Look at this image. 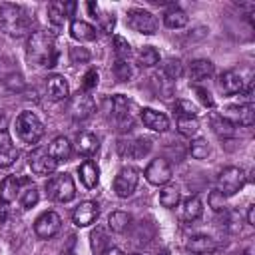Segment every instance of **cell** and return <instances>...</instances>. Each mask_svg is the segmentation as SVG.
<instances>
[{
  "label": "cell",
  "mask_w": 255,
  "mask_h": 255,
  "mask_svg": "<svg viewBox=\"0 0 255 255\" xmlns=\"http://www.w3.org/2000/svg\"><path fill=\"white\" fill-rule=\"evenodd\" d=\"M28 60L34 66L40 68H54L58 62V48H56V38L48 32H34L28 38L26 46Z\"/></svg>",
  "instance_id": "cell-1"
},
{
  "label": "cell",
  "mask_w": 255,
  "mask_h": 255,
  "mask_svg": "<svg viewBox=\"0 0 255 255\" xmlns=\"http://www.w3.org/2000/svg\"><path fill=\"white\" fill-rule=\"evenodd\" d=\"M26 183H30L28 177H16V175L4 177L2 183H0V201L10 203V201H14L16 197H20V191H22L20 187L26 185Z\"/></svg>",
  "instance_id": "cell-19"
},
{
  "label": "cell",
  "mask_w": 255,
  "mask_h": 255,
  "mask_svg": "<svg viewBox=\"0 0 255 255\" xmlns=\"http://www.w3.org/2000/svg\"><path fill=\"white\" fill-rule=\"evenodd\" d=\"M98 147H100V141H98V137L94 133H90V131L78 133V137H76V151L80 155H94L98 151Z\"/></svg>",
  "instance_id": "cell-29"
},
{
  "label": "cell",
  "mask_w": 255,
  "mask_h": 255,
  "mask_svg": "<svg viewBox=\"0 0 255 255\" xmlns=\"http://www.w3.org/2000/svg\"><path fill=\"white\" fill-rule=\"evenodd\" d=\"M70 60L72 64H86L90 60V52L86 48H70Z\"/></svg>",
  "instance_id": "cell-43"
},
{
  "label": "cell",
  "mask_w": 255,
  "mask_h": 255,
  "mask_svg": "<svg viewBox=\"0 0 255 255\" xmlns=\"http://www.w3.org/2000/svg\"><path fill=\"white\" fill-rule=\"evenodd\" d=\"M187 22H189L187 14H185L181 8H177V6H171V8L163 14V24H165L169 30H179V28L187 26Z\"/></svg>",
  "instance_id": "cell-30"
},
{
  "label": "cell",
  "mask_w": 255,
  "mask_h": 255,
  "mask_svg": "<svg viewBox=\"0 0 255 255\" xmlns=\"http://www.w3.org/2000/svg\"><path fill=\"white\" fill-rule=\"evenodd\" d=\"M70 36L78 42H94L98 32L92 24H88L84 20H72L70 22Z\"/></svg>",
  "instance_id": "cell-22"
},
{
  "label": "cell",
  "mask_w": 255,
  "mask_h": 255,
  "mask_svg": "<svg viewBox=\"0 0 255 255\" xmlns=\"http://www.w3.org/2000/svg\"><path fill=\"white\" fill-rule=\"evenodd\" d=\"M143 175H145V179H147L151 185H157V187H159V185H165V183L171 179L173 171H171V165H169L167 159L157 157V159H151V161H149V165L145 167Z\"/></svg>",
  "instance_id": "cell-11"
},
{
  "label": "cell",
  "mask_w": 255,
  "mask_h": 255,
  "mask_svg": "<svg viewBox=\"0 0 255 255\" xmlns=\"http://www.w3.org/2000/svg\"><path fill=\"white\" fill-rule=\"evenodd\" d=\"M213 72H215V68L209 60H193L189 64V80L191 82H203V80L211 78Z\"/></svg>",
  "instance_id": "cell-28"
},
{
  "label": "cell",
  "mask_w": 255,
  "mask_h": 255,
  "mask_svg": "<svg viewBox=\"0 0 255 255\" xmlns=\"http://www.w3.org/2000/svg\"><path fill=\"white\" fill-rule=\"evenodd\" d=\"M78 173H80V181L84 183V187H88V189L98 187V183H100V169H98V165H96L94 161L86 159V161L80 165Z\"/></svg>",
  "instance_id": "cell-25"
},
{
  "label": "cell",
  "mask_w": 255,
  "mask_h": 255,
  "mask_svg": "<svg viewBox=\"0 0 255 255\" xmlns=\"http://www.w3.org/2000/svg\"><path fill=\"white\" fill-rule=\"evenodd\" d=\"M139 116H141L143 126L149 128L151 131L163 133V131H167V128H169V118H167L163 112H157V110H151V108H143Z\"/></svg>",
  "instance_id": "cell-20"
},
{
  "label": "cell",
  "mask_w": 255,
  "mask_h": 255,
  "mask_svg": "<svg viewBox=\"0 0 255 255\" xmlns=\"http://www.w3.org/2000/svg\"><path fill=\"white\" fill-rule=\"evenodd\" d=\"M114 54H116V60H129L131 58L129 42L122 36H114Z\"/></svg>",
  "instance_id": "cell-35"
},
{
  "label": "cell",
  "mask_w": 255,
  "mask_h": 255,
  "mask_svg": "<svg viewBox=\"0 0 255 255\" xmlns=\"http://www.w3.org/2000/svg\"><path fill=\"white\" fill-rule=\"evenodd\" d=\"M48 153H50L56 161H66V159H70V155H72V143H70V139L64 137V135L54 137L52 143L48 145Z\"/></svg>",
  "instance_id": "cell-26"
},
{
  "label": "cell",
  "mask_w": 255,
  "mask_h": 255,
  "mask_svg": "<svg viewBox=\"0 0 255 255\" xmlns=\"http://www.w3.org/2000/svg\"><path fill=\"white\" fill-rule=\"evenodd\" d=\"M185 249L193 255H211L217 251V241L209 235H193L187 239Z\"/></svg>",
  "instance_id": "cell-21"
},
{
  "label": "cell",
  "mask_w": 255,
  "mask_h": 255,
  "mask_svg": "<svg viewBox=\"0 0 255 255\" xmlns=\"http://www.w3.org/2000/svg\"><path fill=\"white\" fill-rule=\"evenodd\" d=\"M126 20H128V26L133 32H137V34L151 36V34L157 32V18L151 12L143 10V8H131V10H128Z\"/></svg>",
  "instance_id": "cell-5"
},
{
  "label": "cell",
  "mask_w": 255,
  "mask_h": 255,
  "mask_svg": "<svg viewBox=\"0 0 255 255\" xmlns=\"http://www.w3.org/2000/svg\"><path fill=\"white\" fill-rule=\"evenodd\" d=\"M18 157V149L12 143L8 129H0V165H10Z\"/></svg>",
  "instance_id": "cell-24"
},
{
  "label": "cell",
  "mask_w": 255,
  "mask_h": 255,
  "mask_svg": "<svg viewBox=\"0 0 255 255\" xmlns=\"http://www.w3.org/2000/svg\"><path fill=\"white\" fill-rule=\"evenodd\" d=\"M211 129H213L215 135L221 137V139L237 137V126L231 124L227 118H223V116H219V114H213V116H211Z\"/></svg>",
  "instance_id": "cell-23"
},
{
  "label": "cell",
  "mask_w": 255,
  "mask_h": 255,
  "mask_svg": "<svg viewBox=\"0 0 255 255\" xmlns=\"http://www.w3.org/2000/svg\"><path fill=\"white\" fill-rule=\"evenodd\" d=\"M163 76L169 78V80H177L183 76V64L181 60L177 58H169L165 64H163Z\"/></svg>",
  "instance_id": "cell-38"
},
{
  "label": "cell",
  "mask_w": 255,
  "mask_h": 255,
  "mask_svg": "<svg viewBox=\"0 0 255 255\" xmlns=\"http://www.w3.org/2000/svg\"><path fill=\"white\" fill-rule=\"evenodd\" d=\"M28 165H30L32 173L42 175V177H48V175H52V173L56 171L58 161L48 153V149L36 147V149L30 151V155H28Z\"/></svg>",
  "instance_id": "cell-8"
},
{
  "label": "cell",
  "mask_w": 255,
  "mask_h": 255,
  "mask_svg": "<svg viewBox=\"0 0 255 255\" xmlns=\"http://www.w3.org/2000/svg\"><path fill=\"white\" fill-rule=\"evenodd\" d=\"M245 185V171L241 167H225L217 175V191H221L225 197L237 193Z\"/></svg>",
  "instance_id": "cell-6"
},
{
  "label": "cell",
  "mask_w": 255,
  "mask_h": 255,
  "mask_svg": "<svg viewBox=\"0 0 255 255\" xmlns=\"http://www.w3.org/2000/svg\"><path fill=\"white\" fill-rule=\"evenodd\" d=\"M179 201H181V195H179V191H177L175 187H165V189L159 193V203H161L163 207H167V209L177 207Z\"/></svg>",
  "instance_id": "cell-34"
},
{
  "label": "cell",
  "mask_w": 255,
  "mask_h": 255,
  "mask_svg": "<svg viewBox=\"0 0 255 255\" xmlns=\"http://www.w3.org/2000/svg\"><path fill=\"white\" fill-rule=\"evenodd\" d=\"M175 114H177V118H197V108L189 100H177Z\"/></svg>",
  "instance_id": "cell-40"
},
{
  "label": "cell",
  "mask_w": 255,
  "mask_h": 255,
  "mask_svg": "<svg viewBox=\"0 0 255 255\" xmlns=\"http://www.w3.org/2000/svg\"><path fill=\"white\" fill-rule=\"evenodd\" d=\"M223 118H227L231 124L239 126H251L253 124V106L251 104H239V106H229L225 110V114H221Z\"/></svg>",
  "instance_id": "cell-18"
},
{
  "label": "cell",
  "mask_w": 255,
  "mask_h": 255,
  "mask_svg": "<svg viewBox=\"0 0 255 255\" xmlns=\"http://www.w3.org/2000/svg\"><path fill=\"white\" fill-rule=\"evenodd\" d=\"M102 255H124V251H122V249H118V247H108Z\"/></svg>",
  "instance_id": "cell-48"
},
{
  "label": "cell",
  "mask_w": 255,
  "mask_h": 255,
  "mask_svg": "<svg viewBox=\"0 0 255 255\" xmlns=\"http://www.w3.org/2000/svg\"><path fill=\"white\" fill-rule=\"evenodd\" d=\"M114 74L120 82H129L133 76V68L129 64V60H116L114 64Z\"/></svg>",
  "instance_id": "cell-37"
},
{
  "label": "cell",
  "mask_w": 255,
  "mask_h": 255,
  "mask_svg": "<svg viewBox=\"0 0 255 255\" xmlns=\"http://www.w3.org/2000/svg\"><path fill=\"white\" fill-rule=\"evenodd\" d=\"M108 247H110V235L106 233L104 227H96L92 231V251L96 255H102Z\"/></svg>",
  "instance_id": "cell-32"
},
{
  "label": "cell",
  "mask_w": 255,
  "mask_h": 255,
  "mask_svg": "<svg viewBox=\"0 0 255 255\" xmlns=\"http://www.w3.org/2000/svg\"><path fill=\"white\" fill-rule=\"evenodd\" d=\"M247 223L249 225H255V205L253 203L247 207Z\"/></svg>",
  "instance_id": "cell-47"
},
{
  "label": "cell",
  "mask_w": 255,
  "mask_h": 255,
  "mask_svg": "<svg viewBox=\"0 0 255 255\" xmlns=\"http://www.w3.org/2000/svg\"><path fill=\"white\" fill-rule=\"evenodd\" d=\"M74 10H76L74 2H62V0L50 2L48 4V20L52 22L54 28H62L66 24V20L74 14Z\"/></svg>",
  "instance_id": "cell-14"
},
{
  "label": "cell",
  "mask_w": 255,
  "mask_h": 255,
  "mask_svg": "<svg viewBox=\"0 0 255 255\" xmlns=\"http://www.w3.org/2000/svg\"><path fill=\"white\" fill-rule=\"evenodd\" d=\"M38 201H40V193H38V189L34 185H30V187H26V189L20 191V203H22L24 209L34 207Z\"/></svg>",
  "instance_id": "cell-39"
},
{
  "label": "cell",
  "mask_w": 255,
  "mask_h": 255,
  "mask_svg": "<svg viewBox=\"0 0 255 255\" xmlns=\"http://www.w3.org/2000/svg\"><path fill=\"white\" fill-rule=\"evenodd\" d=\"M46 94L52 102H62L70 96V86H68V80L60 74H52L48 76L46 80Z\"/></svg>",
  "instance_id": "cell-17"
},
{
  "label": "cell",
  "mask_w": 255,
  "mask_h": 255,
  "mask_svg": "<svg viewBox=\"0 0 255 255\" xmlns=\"http://www.w3.org/2000/svg\"><path fill=\"white\" fill-rule=\"evenodd\" d=\"M14 128H16V135L24 141V143H38L44 135V124L42 120L34 114V112H20V116L16 118L14 122Z\"/></svg>",
  "instance_id": "cell-3"
},
{
  "label": "cell",
  "mask_w": 255,
  "mask_h": 255,
  "mask_svg": "<svg viewBox=\"0 0 255 255\" xmlns=\"http://www.w3.org/2000/svg\"><path fill=\"white\" fill-rule=\"evenodd\" d=\"M0 28L8 36L22 38V36L30 34L32 18L28 16V12L22 6L12 4V2H4V4H0Z\"/></svg>",
  "instance_id": "cell-2"
},
{
  "label": "cell",
  "mask_w": 255,
  "mask_h": 255,
  "mask_svg": "<svg viewBox=\"0 0 255 255\" xmlns=\"http://www.w3.org/2000/svg\"><path fill=\"white\" fill-rule=\"evenodd\" d=\"M151 139L149 137H135V139H120L118 141V153L122 157L129 159H141L149 153Z\"/></svg>",
  "instance_id": "cell-9"
},
{
  "label": "cell",
  "mask_w": 255,
  "mask_h": 255,
  "mask_svg": "<svg viewBox=\"0 0 255 255\" xmlns=\"http://www.w3.org/2000/svg\"><path fill=\"white\" fill-rule=\"evenodd\" d=\"M98 213H100V209H98V203H96V201H82V203L74 209L72 221H74L78 227H88V225H92V223L98 219Z\"/></svg>",
  "instance_id": "cell-15"
},
{
  "label": "cell",
  "mask_w": 255,
  "mask_h": 255,
  "mask_svg": "<svg viewBox=\"0 0 255 255\" xmlns=\"http://www.w3.org/2000/svg\"><path fill=\"white\" fill-rule=\"evenodd\" d=\"M137 183H139V173H137V169H133V167L128 165V167H122V169L116 173L112 187H114V193H116L118 197H129V195L135 191Z\"/></svg>",
  "instance_id": "cell-7"
},
{
  "label": "cell",
  "mask_w": 255,
  "mask_h": 255,
  "mask_svg": "<svg viewBox=\"0 0 255 255\" xmlns=\"http://www.w3.org/2000/svg\"><path fill=\"white\" fill-rule=\"evenodd\" d=\"M96 84H98V72L92 68V70H88V72H86V76H84L82 90H84V92H90V90H92Z\"/></svg>",
  "instance_id": "cell-44"
},
{
  "label": "cell",
  "mask_w": 255,
  "mask_h": 255,
  "mask_svg": "<svg viewBox=\"0 0 255 255\" xmlns=\"http://www.w3.org/2000/svg\"><path fill=\"white\" fill-rule=\"evenodd\" d=\"M129 223H131V215L126 213V211H114L108 217V227L114 233H124L129 227Z\"/></svg>",
  "instance_id": "cell-31"
},
{
  "label": "cell",
  "mask_w": 255,
  "mask_h": 255,
  "mask_svg": "<svg viewBox=\"0 0 255 255\" xmlns=\"http://www.w3.org/2000/svg\"><path fill=\"white\" fill-rule=\"evenodd\" d=\"M46 193L52 201H60V203H68L76 197V185L70 173H56L50 175L46 181Z\"/></svg>",
  "instance_id": "cell-4"
},
{
  "label": "cell",
  "mask_w": 255,
  "mask_h": 255,
  "mask_svg": "<svg viewBox=\"0 0 255 255\" xmlns=\"http://www.w3.org/2000/svg\"><path fill=\"white\" fill-rule=\"evenodd\" d=\"M8 219V203L0 201V223H4Z\"/></svg>",
  "instance_id": "cell-46"
},
{
  "label": "cell",
  "mask_w": 255,
  "mask_h": 255,
  "mask_svg": "<svg viewBox=\"0 0 255 255\" xmlns=\"http://www.w3.org/2000/svg\"><path fill=\"white\" fill-rule=\"evenodd\" d=\"M177 131L185 137H193L199 131V122L197 118H177Z\"/></svg>",
  "instance_id": "cell-33"
},
{
  "label": "cell",
  "mask_w": 255,
  "mask_h": 255,
  "mask_svg": "<svg viewBox=\"0 0 255 255\" xmlns=\"http://www.w3.org/2000/svg\"><path fill=\"white\" fill-rule=\"evenodd\" d=\"M201 213H203V203L197 195H191V197L183 199V203H181V219L183 221L191 223V221L199 219Z\"/></svg>",
  "instance_id": "cell-27"
},
{
  "label": "cell",
  "mask_w": 255,
  "mask_h": 255,
  "mask_svg": "<svg viewBox=\"0 0 255 255\" xmlns=\"http://www.w3.org/2000/svg\"><path fill=\"white\" fill-rule=\"evenodd\" d=\"M207 201H209V207L213 211H223L225 209V195L221 191H217V189L209 193V199Z\"/></svg>",
  "instance_id": "cell-42"
},
{
  "label": "cell",
  "mask_w": 255,
  "mask_h": 255,
  "mask_svg": "<svg viewBox=\"0 0 255 255\" xmlns=\"http://www.w3.org/2000/svg\"><path fill=\"white\" fill-rule=\"evenodd\" d=\"M96 110V104L92 100V96H88L86 92H78V96L72 98L70 102V114L76 122H84L88 120Z\"/></svg>",
  "instance_id": "cell-13"
},
{
  "label": "cell",
  "mask_w": 255,
  "mask_h": 255,
  "mask_svg": "<svg viewBox=\"0 0 255 255\" xmlns=\"http://www.w3.org/2000/svg\"><path fill=\"white\" fill-rule=\"evenodd\" d=\"M193 90H195V94L199 96V100H201V104L203 106H209V108H213V98H211V94H209V90H205V88H201V86H193Z\"/></svg>",
  "instance_id": "cell-45"
},
{
  "label": "cell",
  "mask_w": 255,
  "mask_h": 255,
  "mask_svg": "<svg viewBox=\"0 0 255 255\" xmlns=\"http://www.w3.org/2000/svg\"><path fill=\"white\" fill-rule=\"evenodd\" d=\"M60 227H62V219H60V215H58L56 211H44V213L36 219V223H34V231H36V235H38L40 239H50V237H54V235L60 231Z\"/></svg>",
  "instance_id": "cell-12"
},
{
  "label": "cell",
  "mask_w": 255,
  "mask_h": 255,
  "mask_svg": "<svg viewBox=\"0 0 255 255\" xmlns=\"http://www.w3.org/2000/svg\"><path fill=\"white\" fill-rule=\"evenodd\" d=\"M217 88L221 94L225 96H235V94H241L243 92V78L239 72L235 70H227L219 76L217 80Z\"/></svg>",
  "instance_id": "cell-16"
},
{
  "label": "cell",
  "mask_w": 255,
  "mask_h": 255,
  "mask_svg": "<svg viewBox=\"0 0 255 255\" xmlns=\"http://www.w3.org/2000/svg\"><path fill=\"white\" fill-rule=\"evenodd\" d=\"M137 58H139V64H141V66L151 68V66H155V64L159 62V52H157L153 46H143V48L139 50Z\"/></svg>",
  "instance_id": "cell-36"
},
{
  "label": "cell",
  "mask_w": 255,
  "mask_h": 255,
  "mask_svg": "<svg viewBox=\"0 0 255 255\" xmlns=\"http://www.w3.org/2000/svg\"><path fill=\"white\" fill-rule=\"evenodd\" d=\"M110 104H112V118L118 124V128L120 129H129V126L133 122V116L129 112L131 110V102L126 96L118 94V96H112Z\"/></svg>",
  "instance_id": "cell-10"
},
{
  "label": "cell",
  "mask_w": 255,
  "mask_h": 255,
  "mask_svg": "<svg viewBox=\"0 0 255 255\" xmlns=\"http://www.w3.org/2000/svg\"><path fill=\"white\" fill-rule=\"evenodd\" d=\"M189 151H191V157H195V159H207V155H209V145H207L205 139L197 137V139L191 141Z\"/></svg>",
  "instance_id": "cell-41"
},
{
  "label": "cell",
  "mask_w": 255,
  "mask_h": 255,
  "mask_svg": "<svg viewBox=\"0 0 255 255\" xmlns=\"http://www.w3.org/2000/svg\"><path fill=\"white\" fill-rule=\"evenodd\" d=\"M133 255H137V253H133Z\"/></svg>",
  "instance_id": "cell-49"
}]
</instances>
